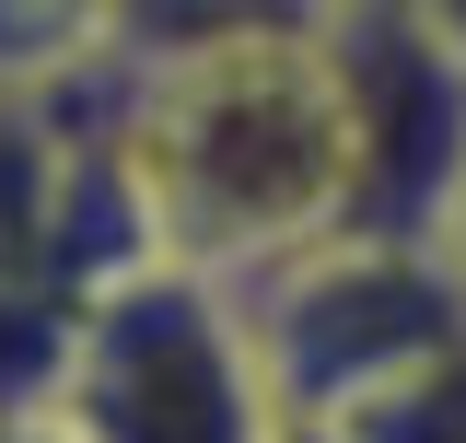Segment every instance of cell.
Instances as JSON below:
<instances>
[{
    "label": "cell",
    "instance_id": "6da1fadb",
    "mask_svg": "<svg viewBox=\"0 0 466 443\" xmlns=\"http://www.w3.org/2000/svg\"><path fill=\"white\" fill-rule=\"evenodd\" d=\"M128 164L152 187L164 257L187 269H268L350 222V106L327 36H233L128 70Z\"/></svg>",
    "mask_w": 466,
    "mask_h": 443
},
{
    "label": "cell",
    "instance_id": "7a4b0ae2",
    "mask_svg": "<svg viewBox=\"0 0 466 443\" xmlns=\"http://www.w3.org/2000/svg\"><path fill=\"white\" fill-rule=\"evenodd\" d=\"M58 443H280V397L222 269L152 257L82 304L47 397Z\"/></svg>",
    "mask_w": 466,
    "mask_h": 443
},
{
    "label": "cell",
    "instance_id": "3957f363",
    "mask_svg": "<svg viewBox=\"0 0 466 443\" xmlns=\"http://www.w3.org/2000/svg\"><path fill=\"white\" fill-rule=\"evenodd\" d=\"M245 327L268 362L280 420H361L373 397H397L420 362H443L466 338V280L443 257V233H315L268 269L233 280Z\"/></svg>",
    "mask_w": 466,
    "mask_h": 443
},
{
    "label": "cell",
    "instance_id": "277c9868",
    "mask_svg": "<svg viewBox=\"0 0 466 443\" xmlns=\"http://www.w3.org/2000/svg\"><path fill=\"white\" fill-rule=\"evenodd\" d=\"M315 36L350 106V222L443 233L466 199V58L408 0H339Z\"/></svg>",
    "mask_w": 466,
    "mask_h": 443
},
{
    "label": "cell",
    "instance_id": "5b68a950",
    "mask_svg": "<svg viewBox=\"0 0 466 443\" xmlns=\"http://www.w3.org/2000/svg\"><path fill=\"white\" fill-rule=\"evenodd\" d=\"M339 0H106L128 58H175V47H233V36H315Z\"/></svg>",
    "mask_w": 466,
    "mask_h": 443
},
{
    "label": "cell",
    "instance_id": "8992f818",
    "mask_svg": "<svg viewBox=\"0 0 466 443\" xmlns=\"http://www.w3.org/2000/svg\"><path fill=\"white\" fill-rule=\"evenodd\" d=\"M106 47H116L106 0H0V106H47Z\"/></svg>",
    "mask_w": 466,
    "mask_h": 443
},
{
    "label": "cell",
    "instance_id": "52a82bcc",
    "mask_svg": "<svg viewBox=\"0 0 466 443\" xmlns=\"http://www.w3.org/2000/svg\"><path fill=\"white\" fill-rule=\"evenodd\" d=\"M327 432H350V443H466V338L443 362H420L397 397H373L361 420H327Z\"/></svg>",
    "mask_w": 466,
    "mask_h": 443
},
{
    "label": "cell",
    "instance_id": "ba28073f",
    "mask_svg": "<svg viewBox=\"0 0 466 443\" xmlns=\"http://www.w3.org/2000/svg\"><path fill=\"white\" fill-rule=\"evenodd\" d=\"M408 12H420V24H431V36H443V47L466 58V0H408Z\"/></svg>",
    "mask_w": 466,
    "mask_h": 443
},
{
    "label": "cell",
    "instance_id": "9c48e42d",
    "mask_svg": "<svg viewBox=\"0 0 466 443\" xmlns=\"http://www.w3.org/2000/svg\"><path fill=\"white\" fill-rule=\"evenodd\" d=\"M280 443H350V432H327V420H280Z\"/></svg>",
    "mask_w": 466,
    "mask_h": 443
},
{
    "label": "cell",
    "instance_id": "30bf717a",
    "mask_svg": "<svg viewBox=\"0 0 466 443\" xmlns=\"http://www.w3.org/2000/svg\"><path fill=\"white\" fill-rule=\"evenodd\" d=\"M443 257H455V280H466V199H455V222H443Z\"/></svg>",
    "mask_w": 466,
    "mask_h": 443
}]
</instances>
